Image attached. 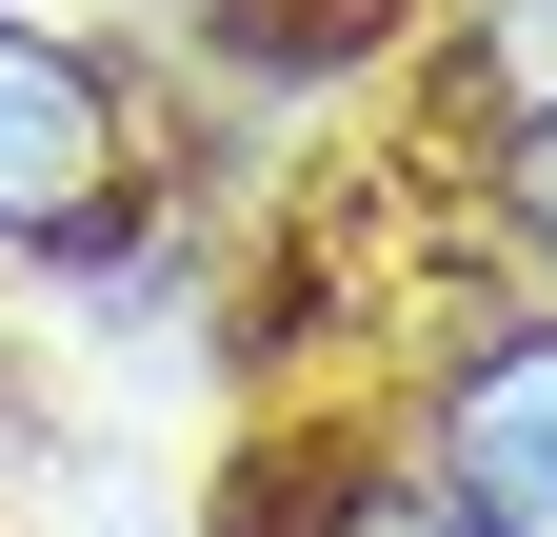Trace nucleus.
<instances>
[{"label":"nucleus","instance_id":"nucleus-1","mask_svg":"<svg viewBox=\"0 0 557 537\" xmlns=\"http://www.w3.org/2000/svg\"><path fill=\"white\" fill-rule=\"evenodd\" d=\"M139 199V100L100 80L81 40L0 21V259H60Z\"/></svg>","mask_w":557,"mask_h":537},{"label":"nucleus","instance_id":"nucleus-2","mask_svg":"<svg viewBox=\"0 0 557 537\" xmlns=\"http://www.w3.org/2000/svg\"><path fill=\"white\" fill-rule=\"evenodd\" d=\"M418 478H438L478 537H557V319H518V339H478V359L438 378Z\"/></svg>","mask_w":557,"mask_h":537},{"label":"nucleus","instance_id":"nucleus-3","mask_svg":"<svg viewBox=\"0 0 557 537\" xmlns=\"http://www.w3.org/2000/svg\"><path fill=\"white\" fill-rule=\"evenodd\" d=\"M438 80L478 100V140H557V0H458Z\"/></svg>","mask_w":557,"mask_h":537},{"label":"nucleus","instance_id":"nucleus-4","mask_svg":"<svg viewBox=\"0 0 557 537\" xmlns=\"http://www.w3.org/2000/svg\"><path fill=\"white\" fill-rule=\"evenodd\" d=\"M299 537H478V517H458L438 478H338V498H319Z\"/></svg>","mask_w":557,"mask_h":537}]
</instances>
